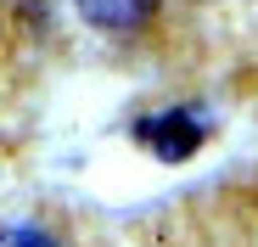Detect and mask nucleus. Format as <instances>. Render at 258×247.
<instances>
[{"instance_id":"f257e3e1","label":"nucleus","mask_w":258,"mask_h":247,"mask_svg":"<svg viewBox=\"0 0 258 247\" xmlns=\"http://www.w3.org/2000/svg\"><path fill=\"white\" fill-rule=\"evenodd\" d=\"M79 12H84V23H96L107 34H129L157 12V0H79Z\"/></svg>"},{"instance_id":"f03ea898","label":"nucleus","mask_w":258,"mask_h":247,"mask_svg":"<svg viewBox=\"0 0 258 247\" xmlns=\"http://www.w3.org/2000/svg\"><path fill=\"white\" fill-rule=\"evenodd\" d=\"M141 135H146V141H168V146H163L168 157H185V152L197 146V124H191L185 112H163V118H146V124H141Z\"/></svg>"},{"instance_id":"7ed1b4c3","label":"nucleus","mask_w":258,"mask_h":247,"mask_svg":"<svg viewBox=\"0 0 258 247\" xmlns=\"http://www.w3.org/2000/svg\"><path fill=\"white\" fill-rule=\"evenodd\" d=\"M0 247H56V241L39 230H0Z\"/></svg>"}]
</instances>
